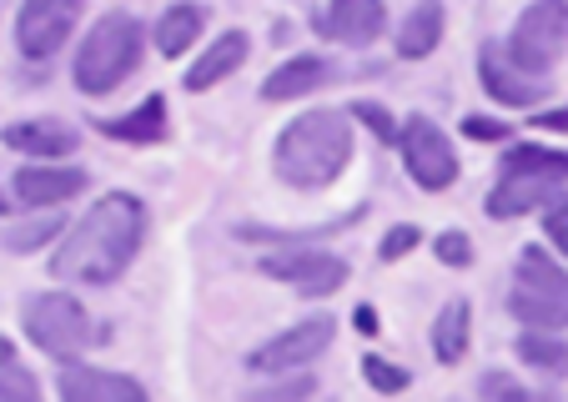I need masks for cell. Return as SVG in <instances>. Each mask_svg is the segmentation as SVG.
<instances>
[{
    "mask_svg": "<svg viewBox=\"0 0 568 402\" xmlns=\"http://www.w3.org/2000/svg\"><path fill=\"white\" fill-rule=\"evenodd\" d=\"M322 36L343 46H373L387 31V6L383 0H327L322 11Z\"/></svg>",
    "mask_w": 568,
    "mask_h": 402,
    "instance_id": "15",
    "label": "cell"
},
{
    "mask_svg": "<svg viewBox=\"0 0 568 402\" xmlns=\"http://www.w3.org/2000/svg\"><path fill=\"white\" fill-rule=\"evenodd\" d=\"M544 237L568 257V197H558L554 207L544 212Z\"/></svg>",
    "mask_w": 568,
    "mask_h": 402,
    "instance_id": "31",
    "label": "cell"
},
{
    "mask_svg": "<svg viewBox=\"0 0 568 402\" xmlns=\"http://www.w3.org/2000/svg\"><path fill=\"white\" fill-rule=\"evenodd\" d=\"M347 117H357V121H363V127L373 131L377 141H397V121H393V111H387L383 101H357V107L347 111Z\"/></svg>",
    "mask_w": 568,
    "mask_h": 402,
    "instance_id": "27",
    "label": "cell"
},
{
    "mask_svg": "<svg viewBox=\"0 0 568 402\" xmlns=\"http://www.w3.org/2000/svg\"><path fill=\"white\" fill-rule=\"evenodd\" d=\"M262 277L272 282H287L292 292L302 297H333L347 287L353 267L333 252H312V247H292V252H277V257H262Z\"/></svg>",
    "mask_w": 568,
    "mask_h": 402,
    "instance_id": "9",
    "label": "cell"
},
{
    "mask_svg": "<svg viewBox=\"0 0 568 402\" xmlns=\"http://www.w3.org/2000/svg\"><path fill=\"white\" fill-rule=\"evenodd\" d=\"M247 31H222L216 41H206V51L196 56V66L186 71V91H212V86H222L232 71H242L247 66Z\"/></svg>",
    "mask_w": 568,
    "mask_h": 402,
    "instance_id": "17",
    "label": "cell"
},
{
    "mask_svg": "<svg viewBox=\"0 0 568 402\" xmlns=\"http://www.w3.org/2000/svg\"><path fill=\"white\" fill-rule=\"evenodd\" d=\"M307 392H312V378H287L277 388H267L262 398H307Z\"/></svg>",
    "mask_w": 568,
    "mask_h": 402,
    "instance_id": "34",
    "label": "cell"
},
{
    "mask_svg": "<svg viewBox=\"0 0 568 402\" xmlns=\"http://www.w3.org/2000/svg\"><path fill=\"white\" fill-rule=\"evenodd\" d=\"M504 171H524V177H544V181H568V151H554V147H508L504 157Z\"/></svg>",
    "mask_w": 568,
    "mask_h": 402,
    "instance_id": "24",
    "label": "cell"
},
{
    "mask_svg": "<svg viewBox=\"0 0 568 402\" xmlns=\"http://www.w3.org/2000/svg\"><path fill=\"white\" fill-rule=\"evenodd\" d=\"M36 392H41V388H36L31 372H21L16 362H6V368H0V402H31Z\"/></svg>",
    "mask_w": 568,
    "mask_h": 402,
    "instance_id": "28",
    "label": "cell"
},
{
    "mask_svg": "<svg viewBox=\"0 0 568 402\" xmlns=\"http://www.w3.org/2000/svg\"><path fill=\"white\" fill-rule=\"evenodd\" d=\"M141 242H146V207L131 191H106L55 247L51 272L75 287H111L136 262Z\"/></svg>",
    "mask_w": 568,
    "mask_h": 402,
    "instance_id": "1",
    "label": "cell"
},
{
    "mask_svg": "<svg viewBox=\"0 0 568 402\" xmlns=\"http://www.w3.org/2000/svg\"><path fill=\"white\" fill-rule=\"evenodd\" d=\"M397 151H403V167L423 191H448L458 181V151H453L448 131L438 121L408 117L397 127Z\"/></svg>",
    "mask_w": 568,
    "mask_h": 402,
    "instance_id": "7",
    "label": "cell"
},
{
    "mask_svg": "<svg viewBox=\"0 0 568 402\" xmlns=\"http://www.w3.org/2000/svg\"><path fill=\"white\" fill-rule=\"evenodd\" d=\"M333 338H337L333 318H302V322H292L287 332H277L272 342H262L247 358V368L252 372H297L333 348Z\"/></svg>",
    "mask_w": 568,
    "mask_h": 402,
    "instance_id": "10",
    "label": "cell"
},
{
    "mask_svg": "<svg viewBox=\"0 0 568 402\" xmlns=\"http://www.w3.org/2000/svg\"><path fill=\"white\" fill-rule=\"evenodd\" d=\"M534 127H538V131H568V107H558V111H544V117H534Z\"/></svg>",
    "mask_w": 568,
    "mask_h": 402,
    "instance_id": "35",
    "label": "cell"
},
{
    "mask_svg": "<svg viewBox=\"0 0 568 402\" xmlns=\"http://www.w3.org/2000/svg\"><path fill=\"white\" fill-rule=\"evenodd\" d=\"M333 76H337V66L322 61V56H292V61H282L277 71L262 81V101H302V96L322 91Z\"/></svg>",
    "mask_w": 568,
    "mask_h": 402,
    "instance_id": "18",
    "label": "cell"
},
{
    "mask_svg": "<svg viewBox=\"0 0 568 402\" xmlns=\"http://www.w3.org/2000/svg\"><path fill=\"white\" fill-rule=\"evenodd\" d=\"M21 328L45 358L75 362L91 348V318L71 292H36L21 302Z\"/></svg>",
    "mask_w": 568,
    "mask_h": 402,
    "instance_id": "5",
    "label": "cell"
},
{
    "mask_svg": "<svg viewBox=\"0 0 568 402\" xmlns=\"http://www.w3.org/2000/svg\"><path fill=\"white\" fill-rule=\"evenodd\" d=\"M0 212H6V191H0Z\"/></svg>",
    "mask_w": 568,
    "mask_h": 402,
    "instance_id": "38",
    "label": "cell"
},
{
    "mask_svg": "<svg viewBox=\"0 0 568 402\" xmlns=\"http://www.w3.org/2000/svg\"><path fill=\"white\" fill-rule=\"evenodd\" d=\"M353 161V121L347 111H307L277 137V177L297 191L333 187Z\"/></svg>",
    "mask_w": 568,
    "mask_h": 402,
    "instance_id": "2",
    "label": "cell"
},
{
    "mask_svg": "<svg viewBox=\"0 0 568 402\" xmlns=\"http://www.w3.org/2000/svg\"><path fill=\"white\" fill-rule=\"evenodd\" d=\"M55 392H61L65 402H141V398H146V388H141L136 378H126V372L75 368V362H65V368H61Z\"/></svg>",
    "mask_w": 568,
    "mask_h": 402,
    "instance_id": "14",
    "label": "cell"
},
{
    "mask_svg": "<svg viewBox=\"0 0 568 402\" xmlns=\"http://www.w3.org/2000/svg\"><path fill=\"white\" fill-rule=\"evenodd\" d=\"M146 56V26L131 11H106L75 46V91L81 96H111L126 76H136Z\"/></svg>",
    "mask_w": 568,
    "mask_h": 402,
    "instance_id": "3",
    "label": "cell"
},
{
    "mask_svg": "<svg viewBox=\"0 0 568 402\" xmlns=\"http://www.w3.org/2000/svg\"><path fill=\"white\" fill-rule=\"evenodd\" d=\"M558 197V181H544V177H524V171H504L498 177V187L488 191V201H483V212L494 217V222H514V217H528L538 212L544 201Z\"/></svg>",
    "mask_w": 568,
    "mask_h": 402,
    "instance_id": "16",
    "label": "cell"
},
{
    "mask_svg": "<svg viewBox=\"0 0 568 402\" xmlns=\"http://www.w3.org/2000/svg\"><path fill=\"white\" fill-rule=\"evenodd\" d=\"M433 252H438V262H443V267H468V262H473V242H468V232H443L438 242H433Z\"/></svg>",
    "mask_w": 568,
    "mask_h": 402,
    "instance_id": "30",
    "label": "cell"
},
{
    "mask_svg": "<svg viewBox=\"0 0 568 402\" xmlns=\"http://www.w3.org/2000/svg\"><path fill=\"white\" fill-rule=\"evenodd\" d=\"M478 392H483V398H528V392H524V382H518V378H508V372H488V378H483L478 382Z\"/></svg>",
    "mask_w": 568,
    "mask_h": 402,
    "instance_id": "33",
    "label": "cell"
},
{
    "mask_svg": "<svg viewBox=\"0 0 568 402\" xmlns=\"http://www.w3.org/2000/svg\"><path fill=\"white\" fill-rule=\"evenodd\" d=\"M504 51L528 76H548L568 56V0H534L514 21Z\"/></svg>",
    "mask_w": 568,
    "mask_h": 402,
    "instance_id": "6",
    "label": "cell"
},
{
    "mask_svg": "<svg viewBox=\"0 0 568 402\" xmlns=\"http://www.w3.org/2000/svg\"><path fill=\"white\" fill-rule=\"evenodd\" d=\"M463 137H473V141H508V137H514V127H508V121H494V117H463Z\"/></svg>",
    "mask_w": 568,
    "mask_h": 402,
    "instance_id": "32",
    "label": "cell"
},
{
    "mask_svg": "<svg viewBox=\"0 0 568 402\" xmlns=\"http://www.w3.org/2000/svg\"><path fill=\"white\" fill-rule=\"evenodd\" d=\"M423 242V232L418 227H387V237H383V247H377V257H383V262H403V257L413 252V247Z\"/></svg>",
    "mask_w": 568,
    "mask_h": 402,
    "instance_id": "29",
    "label": "cell"
},
{
    "mask_svg": "<svg viewBox=\"0 0 568 402\" xmlns=\"http://www.w3.org/2000/svg\"><path fill=\"white\" fill-rule=\"evenodd\" d=\"M0 141L11 151H21V157L31 161H61L71 157L75 147H81V131L71 127V121L61 117H31V121H16V127L0 131Z\"/></svg>",
    "mask_w": 568,
    "mask_h": 402,
    "instance_id": "13",
    "label": "cell"
},
{
    "mask_svg": "<svg viewBox=\"0 0 568 402\" xmlns=\"http://www.w3.org/2000/svg\"><path fill=\"white\" fill-rule=\"evenodd\" d=\"M468 342H473V308L463 297H453L448 308L438 312V322H433V358L443 368H453V362L468 358Z\"/></svg>",
    "mask_w": 568,
    "mask_h": 402,
    "instance_id": "22",
    "label": "cell"
},
{
    "mask_svg": "<svg viewBox=\"0 0 568 402\" xmlns=\"http://www.w3.org/2000/svg\"><path fill=\"white\" fill-rule=\"evenodd\" d=\"M87 171L81 167H61V161H26L11 177V197L31 212H45V207H65L71 197L87 191Z\"/></svg>",
    "mask_w": 568,
    "mask_h": 402,
    "instance_id": "12",
    "label": "cell"
},
{
    "mask_svg": "<svg viewBox=\"0 0 568 402\" xmlns=\"http://www.w3.org/2000/svg\"><path fill=\"white\" fill-rule=\"evenodd\" d=\"M202 31H206V6H196V0H176V6L161 11L151 41H156V51L166 56V61H176V56H186L196 41H202Z\"/></svg>",
    "mask_w": 568,
    "mask_h": 402,
    "instance_id": "19",
    "label": "cell"
},
{
    "mask_svg": "<svg viewBox=\"0 0 568 402\" xmlns=\"http://www.w3.org/2000/svg\"><path fill=\"white\" fill-rule=\"evenodd\" d=\"M363 382H367V388H373V392H403L413 378H408V372H403V368H397V362L373 358V352H367V358H363Z\"/></svg>",
    "mask_w": 568,
    "mask_h": 402,
    "instance_id": "26",
    "label": "cell"
},
{
    "mask_svg": "<svg viewBox=\"0 0 568 402\" xmlns=\"http://www.w3.org/2000/svg\"><path fill=\"white\" fill-rule=\"evenodd\" d=\"M55 237H61V217H55V207H45V217H36V222H26V227H11L6 247H11V252H41Z\"/></svg>",
    "mask_w": 568,
    "mask_h": 402,
    "instance_id": "25",
    "label": "cell"
},
{
    "mask_svg": "<svg viewBox=\"0 0 568 402\" xmlns=\"http://www.w3.org/2000/svg\"><path fill=\"white\" fill-rule=\"evenodd\" d=\"M438 41H443V0H418L397 26V56L423 61V56L438 51Z\"/></svg>",
    "mask_w": 568,
    "mask_h": 402,
    "instance_id": "21",
    "label": "cell"
},
{
    "mask_svg": "<svg viewBox=\"0 0 568 402\" xmlns=\"http://www.w3.org/2000/svg\"><path fill=\"white\" fill-rule=\"evenodd\" d=\"M508 312H514L524 328L564 332L568 328V267H558L544 247H524L514 262Z\"/></svg>",
    "mask_w": 568,
    "mask_h": 402,
    "instance_id": "4",
    "label": "cell"
},
{
    "mask_svg": "<svg viewBox=\"0 0 568 402\" xmlns=\"http://www.w3.org/2000/svg\"><path fill=\"white\" fill-rule=\"evenodd\" d=\"M6 362H16V342L11 338H0V368H6Z\"/></svg>",
    "mask_w": 568,
    "mask_h": 402,
    "instance_id": "37",
    "label": "cell"
},
{
    "mask_svg": "<svg viewBox=\"0 0 568 402\" xmlns=\"http://www.w3.org/2000/svg\"><path fill=\"white\" fill-rule=\"evenodd\" d=\"M353 328H357V332H363V338H377V312H373V308H367V302H363V308H357V312H353Z\"/></svg>",
    "mask_w": 568,
    "mask_h": 402,
    "instance_id": "36",
    "label": "cell"
},
{
    "mask_svg": "<svg viewBox=\"0 0 568 402\" xmlns=\"http://www.w3.org/2000/svg\"><path fill=\"white\" fill-rule=\"evenodd\" d=\"M478 81H483V91L494 96L498 107H514V111L538 107V101H544V91H548L544 76H528L524 66L508 61V51H504V46H494V41L478 46Z\"/></svg>",
    "mask_w": 568,
    "mask_h": 402,
    "instance_id": "11",
    "label": "cell"
},
{
    "mask_svg": "<svg viewBox=\"0 0 568 402\" xmlns=\"http://www.w3.org/2000/svg\"><path fill=\"white\" fill-rule=\"evenodd\" d=\"M518 358H524L534 372H544V378H568V342L558 338V332L524 328V338H518Z\"/></svg>",
    "mask_w": 568,
    "mask_h": 402,
    "instance_id": "23",
    "label": "cell"
},
{
    "mask_svg": "<svg viewBox=\"0 0 568 402\" xmlns=\"http://www.w3.org/2000/svg\"><path fill=\"white\" fill-rule=\"evenodd\" d=\"M166 117H172V111H166V96H146L136 111L101 121V137L131 141V147H156V141H166Z\"/></svg>",
    "mask_w": 568,
    "mask_h": 402,
    "instance_id": "20",
    "label": "cell"
},
{
    "mask_svg": "<svg viewBox=\"0 0 568 402\" xmlns=\"http://www.w3.org/2000/svg\"><path fill=\"white\" fill-rule=\"evenodd\" d=\"M81 16H87V0H21V16H16L21 56L26 61H51L75 36Z\"/></svg>",
    "mask_w": 568,
    "mask_h": 402,
    "instance_id": "8",
    "label": "cell"
}]
</instances>
